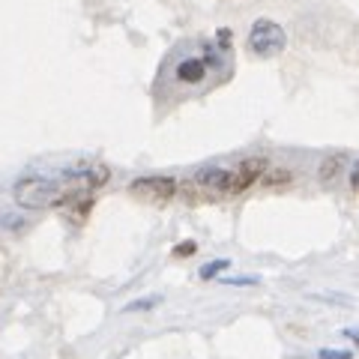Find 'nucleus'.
<instances>
[{
  "instance_id": "obj_12",
  "label": "nucleus",
  "mask_w": 359,
  "mask_h": 359,
  "mask_svg": "<svg viewBox=\"0 0 359 359\" xmlns=\"http://www.w3.org/2000/svg\"><path fill=\"white\" fill-rule=\"evenodd\" d=\"M257 278H228V285H255Z\"/></svg>"
},
{
  "instance_id": "obj_9",
  "label": "nucleus",
  "mask_w": 359,
  "mask_h": 359,
  "mask_svg": "<svg viewBox=\"0 0 359 359\" xmlns=\"http://www.w3.org/2000/svg\"><path fill=\"white\" fill-rule=\"evenodd\" d=\"M198 252V245L195 243H180L177 249H174V257H183V255H195Z\"/></svg>"
},
{
  "instance_id": "obj_13",
  "label": "nucleus",
  "mask_w": 359,
  "mask_h": 359,
  "mask_svg": "<svg viewBox=\"0 0 359 359\" xmlns=\"http://www.w3.org/2000/svg\"><path fill=\"white\" fill-rule=\"evenodd\" d=\"M344 335H347V339H353V341H359V332L356 330H344Z\"/></svg>"
},
{
  "instance_id": "obj_1",
  "label": "nucleus",
  "mask_w": 359,
  "mask_h": 359,
  "mask_svg": "<svg viewBox=\"0 0 359 359\" xmlns=\"http://www.w3.org/2000/svg\"><path fill=\"white\" fill-rule=\"evenodd\" d=\"M13 198L21 210H45V207H54L63 201V183H54V180L39 177V174H30V177H21L15 183Z\"/></svg>"
},
{
  "instance_id": "obj_4",
  "label": "nucleus",
  "mask_w": 359,
  "mask_h": 359,
  "mask_svg": "<svg viewBox=\"0 0 359 359\" xmlns=\"http://www.w3.org/2000/svg\"><path fill=\"white\" fill-rule=\"evenodd\" d=\"M269 171V159L264 156H249L231 168V195H240L245 189H252L257 180H264V174Z\"/></svg>"
},
{
  "instance_id": "obj_8",
  "label": "nucleus",
  "mask_w": 359,
  "mask_h": 359,
  "mask_svg": "<svg viewBox=\"0 0 359 359\" xmlns=\"http://www.w3.org/2000/svg\"><path fill=\"white\" fill-rule=\"evenodd\" d=\"M335 174H339V159H327L320 168V180H332Z\"/></svg>"
},
{
  "instance_id": "obj_10",
  "label": "nucleus",
  "mask_w": 359,
  "mask_h": 359,
  "mask_svg": "<svg viewBox=\"0 0 359 359\" xmlns=\"http://www.w3.org/2000/svg\"><path fill=\"white\" fill-rule=\"evenodd\" d=\"M320 359H353V353H347V351H320Z\"/></svg>"
},
{
  "instance_id": "obj_7",
  "label": "nucleus",
  "mask_w": 359,
  "mask_h": 359,
  "mask_svg": "<svg viewBox=\"0 0 359 359\" xmlns=\"http://www.w3.org/2000/svg\"><path fill=\"white\" fill-rule=\"evenodd\" d=\"M222 269H228V261H212V264H207L204 269H201V278H212L216 273H222Z\"/></svg>"
},
{
  "instance_id": "obj_3",
  "label": "nucleus",
  "mask_w": 359,
  "mask_h": 359,
  "mask_svg": "<svg viewBox=\"0 0 359 359\" xmlns=\"http://www.w3.org/2000/svg\"><path fill=\"white\" fill-rule=\"evenodd\" d=\"M177 180L174 177H138L129 183V195L135 201H141V204L147 207H165L171 204V198L177 195Z\"/></svg>"
},
{
  "instance_id": "obj_11",
  "label": "nucleus",
  "mask_w": 359,
  "mask_h": 359,
  "mask_svg": "<svg viewBox=\"0 0 359 359\" xmlns=\"http://www.w3.org/2000/svg\"><path fill=\"white\" fill-rule=\"evenodd\" d=\"M351 186H353V192H359V162L351 168Z\"/></svg>"
},
{
  "instance_id": "obj_5",
  "label": "nucleus",
  "mask_w": 359,
  "mask_h": 359,
  "mask_svg": "<svg viewBox=\"0 0 359 359\" xmlns=\"http://www.w3.org/2000/svg\"><path fill=\"white\" fill-rule=\"evenodd\" d=\"M204 75H207V63L204 60L192 57V60H183L177 66V78H180V81H186V84H198Z\"/></svg>"
},
{
  "instance_id": "obj_2",
  "label": "nucleus",
  "mask_w": 359,
  "mask_h": 359,
  "mask_svg": "<svg viewBox=\"0 0 359 359\" xmlns=\"http://www.w3.org/2000/svg\"><path fill=\"white\" fill-rule=\"evenodd\" d=\"M285 48H287V33L282 25H276V21H269V18L255 21L249 30V51L255 57L269 60V57H278Z\"/></svg>"
},
{
  "instance_id": "obj_6",
  "label": "nucleus",
  "mask_w": 359,
  "mask_h": 359,
  "mask_svg": "<svg viewBox=\"0 0 359 359\" xmlns=\"http://www.w3.org/2000/svg\"><path fill=\"white\" fill-rule=\"evenodd\" d=\"M278 183H290V174L287 171H276V174H264V186H278Z\"/></svg>"
}]
</instances>
